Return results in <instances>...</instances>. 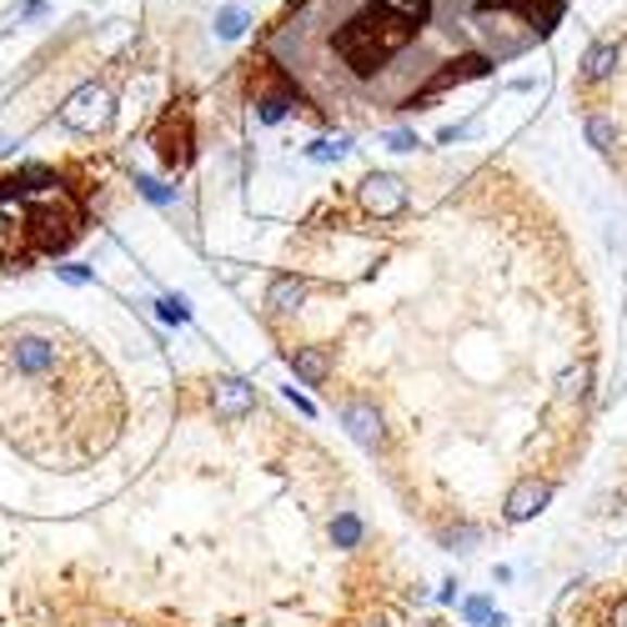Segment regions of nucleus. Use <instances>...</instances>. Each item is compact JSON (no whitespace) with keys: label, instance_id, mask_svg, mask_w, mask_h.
<instances>
[{"label":"nucleus","instance_id":"obj_5","mask_svg":"<svg viewBox=\"0 0 627 627\" xmlns=\"http://www.w3.org/2000/svg\"><path fill=\"white\" fill-rule=\"evenodd\" d=\"M222 36H241V11H222Z\"/></svg>","mask_w":627,"mask_h":627},{"label":"nucleus","instance_id":"obj_2","mask_svg":"<svg viewBox=\"0 0 627 627\" xmlns=\"http://www.w3.org/2000/svg\"><path fill=\"white\" fill-rule=\"evenodd\" d=\"M96 627H392L422 577L362 482L241 377L197 372L166 442L91 523Z\"/></svg>","mask_w":627,"mask_h":627},{"label":"nucleus","instance_id":"obj_3","mask_svg":"<svg viewBox=\"0 0 627 627\" xmlns=\"http://www.w3.org/2000/svg\"><path fill=\"white\" fill-rule=\"evenodd\" d=\"M181 381L141 327L96 306L0 316V447L26 482L126 487L161 452Z\"/></svg>","mask_w":627,"mask_h":627},{"label":"nucleus","instance_id":"obj_4","mask_svg":"<svg viewBox=\"0 0 627 627\" xmlns=\"http://www.w3.org/2000/svg\"><path fill=\"white\" fill-rule=\"evenodd\" d=\"M613 76H617V46L613 40H598L588 51V61H582V80L588 86H607Z\"/></svg>","mask_w":627,"mask_h":627},{"label":"nucleus","instance_id":"obj_1","mask_svg":"<svg viewBox=\"0 0 627 627\" xmlns=\"http://www.w3.org/2000/svg\"><path fill=\"white\" fill-rule=\"evenodd\" d=\"M497 171H372L291 231L256 322L442 548L532 523L588 462L602 316L548 206Z\"/></svg>","mask_w":627,"mask_h":627}]
</instances>
